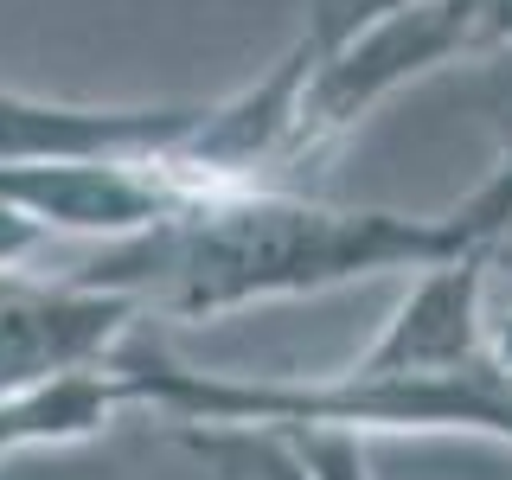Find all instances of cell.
Returning <instances> with one entry per match:
<instances>
[{
  "label": "cell",
  "mask_w": 512,
  "mask_h": 480,
  "mask_svg": "<svg viewBox=\"0 0 512 480\" xmlns=\"http://www.w3.org/2000/svg\"><path fill=\"white\" fill-rule=\"evenodd\" d=\"M480 244H500V237L480 231L468 205H448V212L327 205L256 180L199 192L154 231L103 244L90 263H77V276L135 295L148 320H218L263 301L327 295L391 269L416 276Z\"/></svg>",
  "instance_id": "1"
},
{
  "label": "cell",
  "mask_w": 512,
  "mask_h": 480,
  "mask_svg": "<svg viewBox=\"0 0 512 480\" xmlns=\"http://www.w3.org/2000/svg\"><path fill=\"white\" fill-rule=\"evenodd\" d=\"M141 301L122 288L71 276H26L20 263H0V397L45 384L58 372L109 365L135 340Z\"/></svg>",
  "instance_id": "2"
},
{
  "label": "cell",
  "mask_w": 512,
  "mask_h": 480,
  "mask_svg": "<svg viewBox=\"0 0 512 480\" xmlns=\"http://www.w3.org/2000/svg\"><path fill=\"white\" fill-rule=\"evenodd\" d=\"M487 263H493V244L416 269L410 295L397 301L384 333L352 365H372V372H461V365H487L493 359Z\"/></svg>",
  "instance_id": "3"
},
{
  "label": "cell",
  "mask_w": 512,
  "mask_h": 480,
  "mask_svg": "<svg viewBox=\"0 0 512 480\" xmlns=\"http://www.w3.org/2000/svg\"><path fill=\"white\" fill-rule=\"evenodd\" d=\"M199 122V103H58L0 84V160L167 154Z\"/></svg>",
  "instance_id": "4"
},
{
  "label": "cell",
  "mask_w": 512,
  "mask_h": 480,
  "mask_svg": "<svg viewBox=\"0 0 512 480\" xmlns=\"http://www.w3.org/2000/svg\"><path fill=\"white\" fill-rule=\"evenodd\" d=\"M128 378L122 365H84V372H58L45 384L0 397V461L7 455H32V448H71L109 429V416L128 410Z\"/></svg>",
  "instance_id": "5"
},
{
  "label": "cell",
  "mask_w": 512,
  "mask_h": 480,
  "mask_svg": "<svg viewBox=\"0 0 512 480\" xmlns=\"http://www.w3.org/2000/svg\"><path fill=\"white\" fill-rule=\"evenodd\" d=\"M397 7H410V0H308L295 39L320 58V52H333L340 39H352L359 26H372V20H384V13H397Z\"/></svg>",
  "instance_id": "6"
}]
</instances>
